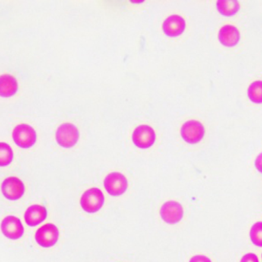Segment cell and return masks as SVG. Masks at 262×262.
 Instances as JSON below:
<instances>
[{
    "mask_svg": "<svg viewBox=\"0 0 262 262\" xmlns=\"http://www.w3.org/2000/svg\"><path fill=\"white\" fill-rule=\"evenodd\" d=\"M206 130L203 124L197 120L186 121L181 127V137L187 143L194 144L201 141L204 137Z\"/></svg>",
    "mask_w": 262,
    "mask_h": 262,
    "instance_id": "4",
    "label": "cell"
},
{
    "mask_svg": "<svg viewBox=\"0 0 262 262\" xmlns=\"http://www.w3.org/2000/svg\"><path fill=\"white\" fill-rule=\"evenodd\" d=\"M105 202L103 193L100 189L93 187L87 190L80 198V206L87 213H96L102 207Z\"/></svg>",
    "mask_w": 262,
    "mask_h": 262,
    "instance_id": "1",
    "label": "cell"
},
{
    "mask_svg": "<svg viewBox=\"0 0 262 262\" xmlns=\"http://www.w3.org/2000/svg\"><path fill=\"white\" fill-rule=\"evenodd\" d=\"M12 136L14 143L21 148H30L36 141V132L29 124L17 125L13 131Z\"/></svg>",
    "mask_w": 262,
    "mask_h": 262,
    "instance_id": "3",
    "label": "cell"
},
{
    "mask_svg": "<svg viewBox=\"0 0 262 262\" xmlns=\"http://www.w3.org/2000/svg\"><path fill=\"white\" fill-rule=\"evenodd\" d=\"M240 262H259L258 257L254 253H249L243 256Z\"/></svg>",
    "mask_w": 262,
    "mask_h": 262,
    "instance_id": "19",
    "label": "cell"
},
{
    "mask_svg": "<svg viewBox=\"0 0 262 262\" xmlns=\"http://www.w3.org/2000/svg\"><path fill=\"white\" fill-rule=\"evenodd\" d=\"M254 165H255L256 169L259 172L262 173V152L257 155L256 158L255 162H254Z\"/></svg>",
    "mask_w": 262,
    "mask_h": 262,
    "instance_id": "21",
    "label": "cell"
},
{
    "mask_svg": "<svg viewBox=\"0 0 262 262\" xmlns=\"http://www.w3.org/2000/svg\"><path fill=\"white\" fill-rule=\"evenodd\" d=\"M47 216L48 211L45 206L33 205L25 213V221L29 226L35 227L45 221Z\"/></svg>",
    "mask_w": 262,
    "mask_h": 262,
    "instance_id": "13",
    "label": "cell"
},
{
    "mask_svg": "<svg viewBox=\"0 0 262 262\" xmlns=\"http://www.w3.org/2000/svg\"><path fill=\"white\" fill-rule=\"evenodd\" d=\"M249 99L254 103H262V81L257 80L250 83L247 89Z\"/></svg>",
    "mask_w": 262,
    "mask_h": 262,
    "instance_id": "16",
    "label": "cell"
},
{
    "mask_svg": "<svg viewBox=\"0 0 262 262\" xmlns=\"http://www.w3.org/2000/svg\"><path fill=\"white\" fill-rule=\"evenodd\" d=\"M133 143L141 149L150 148L156 140L155 130L146 124H142L136 128L133 133Z\"/></svg>",
    "mask_w": 262,
    "mask_h": 262,
    "instance_id": "6",
    "label": "cell"
},
{
    "mask_svg": "<svg viewBox=\"0 0 262 262\" xmlns=\"http://www.w3.org/2000/svg\"><path fill=\"white\" fill-rule=\"evenodd\" d=\"M55 137L58 145L64 148H70L77 144L80 133L74 124L64 123L58 127Z\"/></svg>",
    "mask_w": 262,
    "mask_h": 262,
    "instance_id": "2",
    "label": "cell"
},
{
    "mask_svg": "<svg viewBox=\"0 0 262 262\" xmlns=\"http://www.w3.org/2000/svg\"><path fill=\"white\" fill-rule=\"evenodd\" d=\"M250 238L251 242L257 247H262V222H257L250 228Z\"/></svg>",
    "mask_w": 262,
    "mask_h": 262,
    "instance_id": "18",
    "label": "cell"
},
{
    "mask_svg": "<svg viewBox=\"0 0 262 262\" xmlns=\"http://www.w3.org/2000/svg\"><path fill=\"white\" fill-rule=\"evenodd\" d=\"M160 215L165 223L175 225L181 222L184 216V209L181 203L176 201H168L162 205Z\"/></svg>",
    "mask_w": 262,
    "mask_h": 262,
    "instance_id": "8",
    "label": "cell"
},
{
    "mask_svg": "<svg viewBox=\"0 0 262 262\" xmlns=\"http://www.w3.org/2000/svg\"><path fill=\"white\" fill-rule=\"evenodd\" d=\"M2 192L9 200L15 201L24 194V184L17 177H9L3 182Z\"/></svg>",
    "mask_w": 262,
    "mask_h": 262,
    "instance_id": "9",
    "label": "cell"
},
{
    "mask_svg": "<svg viewBox=\"0 0 262 262\" xmlns=\"http://www.w3.org/2000/svg\"><path fill=\"white\" fill-rule=\"evenodd\" d=\"M186 29L184 19L180 15H171L164 20L162 30L169 37H177L181 36Z\"/></svg>",
    "mask_w": 262,
    "mask_h": 262,
    "instance_id": "11",
    "label": "cell"
},
{
    "mask_svg": "<svg viewBox=\"0 0 262 262\" xmlns=\"http://www.w3.org/2000/svg\"><path fill=\"white\" fill-rule=\"evenodd\" d=\"M59 237L58 228L53 224L48 223L40 227L36 231L35 238L36 243L45 248L53 247L58 242Z\"/></svg>",
    "mask_w": 262,
    "mask_h": 262,
    "instance_id": "5",
    "label": "cell"
},
{
    "mask_svg": "<svg viewBox=\"0 0 262 262\" xmlns=\"http://www.w3.org/2000/svg\"><path fill=\"white\" fill-rule=\"evenodd\" d=\"M189 262H212V260L206 256L198 254V255L193 256L190 259Z\"/></svg>",
    "mask_w": 262,
    "mask_h": 262,
    "instance_id": "20",
    "label": "cell"
},
{
    "mask_svg": "<svg viewBox=\"0 0 262 262\" xmlns=\"http://www.w3.org/2000/svg\"><path fill=\"white\" fill-rule=\"evenodd\" d=\"M216 7L220 14L224 16H233L240 8L239 4L235 0H220L216 2Z\"/></svg>",
    "mask_w": 262,
    "mask_h": 262,
    "instance_id": "15",
    "label": "cell"
},
{
    "mask_svg": "<svg viewBox=\"0 0 262 262\" xmlns=\"http://www.w3.org/2000/svg\"><path fill=\"white\" fill-rule=\"evenodd\" d=\"M104 187L111 195H121L128 188V181L126 177L120 172H111L104 180Z\"/></svg>",
    "mask_w": 262,
    "mask_h": 262,
    "instance_id": "7",
    "label": "cell"
},
{
    "mask_svg": "<svg viewBox=\"0 0 262 262\" xmlns=\"http://www.w3.org/2000/svg\"><path fill=\"white\" fill-rule=\"evenodd\" d=\"M220 43L225 47L232 48L236 46L239 42L240 33L235 26L226 25L221 28L218 33Z\"/></svg>",
    "mask_w": 262,
    "mask_h": 262,
    "instance_id": "12",
    "label": "cell"
},
{
    "mask_svg": "<svg viewBox=\"0 0 262 262\" xmlns=\"http://www.w3.org/2000/svg\"><path fill=\"white\" fill-rule=\"evenodd\" d=\"M18 84L17 80L10 74H4L0 77V95L2 97H10L17 92Z\"/></svg>",
    "mask_w": 262,
    "mask_h": 262,
    "instance_id": "14",
    "label": "cell"
},
{
    "mask_svg": "<svg viewBox=\"0 0 262 262\" xmlns=\"http://www.w3.org/2000/svg\"><path fill=\"white\" fill-rule=\"evenodd\" d=\"M14 159V153L12 149L7 143H0V165L1 166H6L10 165Z\"/></svg>",
    "mask_w": 262,
    "mask_h": 262,
    "instance_id": "17",
    "label": "cell"
},
{
    "mask_svg": "<svg viewBox=\"0 0 262 262\" xmlns=\"http://www.w3.org/2000/svg\"><path fill=\"white\" fill-rule=\"evenodd\" d=\"M2 232L7 238L17 239L24 234V227L19 218L14 216H8L2 222Z\"/></svg>",
    "mask_w": 262,
    "mask_h": 262,
    "instance_id": "10",
    "label": "cell"
}]
</instances>
